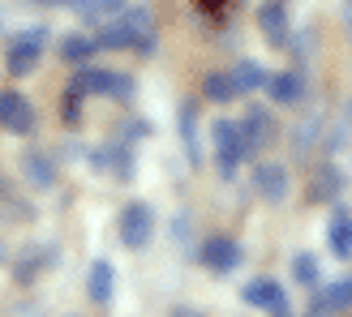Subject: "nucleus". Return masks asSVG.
Masks as SVG:
<instances>
[{
	"mask_svg": "<svg viewBox=\"0 0 352 317\" xmlns=\"http://www.w3.org/2000/svg\"><path fill=\"white\" fill-rule=\"evenodd\" d=\"M47 26H26V30H17L13 39L5 43V69H9V78H26L39 69V56H43V47H47Z\"/></svg>",
	"mask_w": 352,
	"mask_h": 317,
	"instance_id": "1",
	"label": "nucleus"
},
{
	"mask_svg": "<svg viewBox=\"0 0 352 317\" xmlns=\"http://www.w3.org/2000/svg\"><path fill=\"white\" fill-rule=\"evenodd\" d=\"M210 142H215V158H219V172L223 176H232L245 158H250L236 120H215V125H210Z\"/></svg>",
	"mask_w": 352,
	"mask_h": 317,
	"instance_id": "2",
	"label": "nucleus"
},
{
	"mask_svg": "<svg viewBox=\"0 0 352 317\" xmlns=\"http://www.w3.org/2000/svg\"><path fill=\"white\" fill-rule=\"evenodd\" d=\"M155 236V210L146 202H129L120 210V244L125 249H146Z\"/></svg>",
	"mask_w": 352,
	"mask_h": 317,
	"instance_id": "3",
	"label": "nucleus"
},
{
	"mask_svg": "<svg viewBox=\"0 0 352 317\" xmlns=\"http://www.w3.org/2000/svg\"><path fill=\"white\" fill-rule=\"evenodd\" d=\"M34 103L26 99V95H17V91H5L0 95V129L5 133H13V137H26V133H34Z\"/></svg>",
	"mask_w": 352,
	"mask_h": 317,
	"instance_id": "4",
	"label": "nucleus"
},
{
	"mask_svg": "<svg viewBox=\"0 0 352 317\" xmlns=\"http://www.w3.org/2000/svg\"><path fill=\"white\" fill-rule=\"evenodd\" d=\"M198 257H202V266H206V270L228 274V270H236V266H241V257H245V253H241V244H236L232 236H210V240L202 244V253H198Z\"/></svg>",
	"mask_w": 352,
	"mask_h": 317,
	"instance_id": "5",
	"label": "nucleus"
},
{
	"mask_svg": "<svg viewBox=\"0 0 352 317\" xmlns=\"http://www.w3.org/2000/svg\"><path fill=\"white\" fill-rule=\"evenodd\" d=\"M22 176H26L30 189L47 193V189H56L60 167H56V158H52L47 150H26V154H22Z\"/></svg>",
	"mask_w": 352,
	"mask_h": 317,
	"instance_id": "6",
	"label": "nucleus"
},
{
	"mask_svg": "<svg viewBox=\"0 0 352 317\" xmlns=\"http://www.w3.org/2000/svg\"><path fill=\"white\" fill-rule=\"evenodd\" d=\"M258 30H262V39H267L271 47H288V9H284V0H267V5L258 9Z\"/></svg>",
	"mask_w": 352,
	"mask_h": 317,
	"instance_id": "7",
	"label": "nucleus"
},
{
	"mask_svg": "<svg viewBox=\"0 0 352 317\" xmlns=\"http://www.w3.org/2000/svg\"><path fill=\"white\" fill-rule=\"evenodd\" d=\"M254 193L262 202H284L288 198V167L284 163H258L254 167Z\"/></svg>",
	"mask_w": 352,
	"mask_h": 317,
	"instance_id": "8",
	"label": "nucleus"
},
{
	"mask_svg": "<svg viewBox=\"0 0 352 317\" xmlns=\"http://www.w3.org/2000/svg\"><path fill=\"white\" fill-rule=\"evenodd\" d=\"M241 125V137H245V150H250V158L271 142V133H275V125H271V112L267 108H245V116L236 120Z\"/></svg>",
	"mask_w": 352,
	"mask_h": 317,
	"instance_id": "9",
	"label": "nucleus"
},
{
	"mask_svg": "<svg viewBox=\"0 0 352 317\" xmlns=\"http://www.w3.org/2000/svg\"><path fill=\"white\" fill-rule=\"evenodd\" d=\"M340 189H344V167H340V163H322L318 172L309 176L305 198H309L314 206H327V202H340Z\"/></svg>",
	"mask_w": 352,
	"mask_h": 317,
	"instance_id": "10",
	"label": "nucleus"
},
{
	"mask_svg": "<svg viewBox=\"0 0 352 317\" xmlns=\"http://www.w3.org/2000/svg\"><path fill=\"white\" fill-rule=\"evenodd\" d=\"M305 91H309V82H305L301 69H284V73H271L267 78V95L275 103H284V108H288V103H301Z\"/></svg>",
	"mask_w": 352,
	"mask_h": 317,
	"instance_id": "11",
	"label": "nucleus"
},
{
	"mask_svg": "<svg viewBox=\"0 0 352 317\" xmlns=\"http://www.w3.org/2000/svg\"><path fill=\"white\" fill-rule=\"evenodd\" d=\"M241 301L254 305V309H279V305H288V296L275 279H250V283L241 287Z\"/></svg>",
	"mask_w": 352,
	"mask_h": 317,
	"instance_id": "12",
	"label": "nucleus"
},
{
	"mask_svg": "<svg viewBox=\"0 0 352 317\" xmlns=\"http://www.w3.org/2000/svg\"><path fill=\"white\" fill-rule=\"evenodd\" d=\"M176 129H181V146H185L189 167H202V137H198V108H193V103H185V108H181Z\"/></svg>",
	"mask_w": 352,
	"mask_h": 317,
	"instance_id": "13",
	"label": "nucleus"
},
{
	"mask_svg": "<svg viewBox=\"0 0 352 317\" xmlns=\"http://www.w3.org/2000/svg\"><path fill=\"white\" fill-rule=\"evenodd\" d=\"M327 244L336 257H348L352 253V210L336 202V210H331V223H327Z\"/></svg>",
	"mask_w": 352,
	"mask_h": 317,
	"instance_id": "14",
	"label": "nucleus"
},
{
	"mask_svg": "<svg viewBox=\"0 0 352 317\" xmlns=\"http://www.w3.org/2000/svg\"><path fill=\"white\" fill-rule=\"evenodd\" d=\"M112 292H116V270H112L108 257H99L95 266H91V274H86V296H91L95 305H108Z\"/></svg>",
	"mask_w": 352,
	"mask_h": 317,
	"instance_id": "15",
	"label": "nucleus"
},
{
	"mask_svg": "<svg viewBox=\"0 0 352 317\" xmlns=\"http://www.w3.org/2000/svg\"><path fill=\"white\" fill-rule=\"evenodd\" d=\"M108 86H112V73H108V69L78 64V73H74V82H69V91L82 95V99H91V95H108Z\"/></svg>",
	"mask_w": 352,
	"mask_h": 317,
	"instance_id": "16",
	"label": "nucleus"
},
{
	"mask_svg": "<svg viewBox=\"0 0 352 317\" xmlns=\"http://www.w3.org/2000/svg\"><path fill=\"white\" fill-rule=\"evenodd\" d=\"M267 69H262L258 60H236V69H232V86H236V95H254V91H262L267 86Z\"/></svg>",
	"mask_w": 352,
	"mask_h": 317,
	"instance_id": "17",
	"label": "nucleus"
},
{
	"mask_svg": "<svg viewBox=\"0 0 352 317\" xmlns=\"http://www.w3.org/2000/svg\"><path fill=\"white\" fill-rule=\"evenodd\" d=\"M322 125H327V116H322V112L301 116V125H296V133H292V150H296V154H309L314 142L322 137Z\"/></svg>",
	"mask_w": 352,
	"mask_h": 317,
	"instance_id": "18",
	"label": "nucleus"
},
{
	"mask_svg": "<svg viewBox=\"0 0 352 317\" xmlns=\"http://www.w3.org/2000/svg\"><path fill=\"white\" fill-rule=\"evenodd\" d=\"M95 39H86V34H65L60 39V60H69V64H86L95 56Z\"/></svg>",
	"mask_w": 352,
	"mask_h": 317,
	"instance_id": "19",
	"label": "nucleus"
},
{
	"mask_svg": "<svg viewBox=\"0 0 352 317\" xmlns=\"http://www.w3.org/2000/svg\"><path fill=\"white\" fill-rule=\"evenodd\" d=\"M120 9H125V0H82L78 13L86 17V22H112V17H120Z\"/></svg>",
	"mask_w": 352,
	"mask_h": 317,
	"instance_id": "20",
	"label": "nucleus"
},
{
	"mask_svg": "<svg viewBox=\"0 0 352 317\" xmlns=\"http://www.w3.org/2000/svg\"><path fill=\"white\" fill-rule=\"evenodd\" d=\"M95 47H108V51H120V47H129V30L120 26V17H112V22H99Z\"/></svg>",
	"mask_w": 352,
	"mask_h": 317,
	"instance_id": "21",
	"label": "nucleus"
},
{
	"mask_svg": "<svg viewBox=\"0 0 352 317\" xmlns=\"http://www.w3.org/2000/svg\"><path fill=\"white\" fill-rule=\"evenodd\" d=\"M202 95H206L210 103H228V99H236L232 73H206V78H202Z\"/></svg>",
	"mask_w": 352,
	"mask_h": 317,
	"instance_id": "22",
	"label": "nucleus"
},
{
	"mask_svg": "<svg viewBox=\"0 0 352 317\" xmlns=\"http://www.w3.org/2000/svg\"><path fill=\"white\" fill-rule=\"evenodd\" d=\"M120 26H125V30H129V39H133V34L155 30V17H151L146 5H125V9H120Z\"/></svg>",
	"mask_w": 352,
	"mask_h": 317,
	"instance_id": "23",
	"label": "nucleus"
},
{
	"mask_svg": "<svg viewBox=\"0 0 352 317\" xmlns=\"http://www.w3.org/2000/svg\"><path fill=\"white\" fill-rule=\"evenodd\" d=\"M292 274H296V283H301V287H314L322 279V266H318V257H314V253H296L292 257Z\"/></svg>",
	"mask_w": 352,
	"mask_h": 317,
	"instance_id": "24",
	"label": "nucleus"
},
{
	"mask_svg": "<svg viewBox=\"0 0 352 317\" xmlns=\"http://www.w3.org/2000/svg\"><path fill=\"white\" fill-rule=\"evenodd\" d=\"M284 51H292V60H296V69H309V51H314V34L309 30H301V34H288V47Z\"/></svg>",
	"mask_w": 352,
	"mask_h": 317,
	"instance_id": "25",
	"label": "nucleus"
},
{
	"mask_svg": "<svg viewBox=\"0 0 352 317\" xmlns=\"http://www.w3.org/2000/svg\"><path fill=\"white\" fill-rule=\"evenodd\" d=\"M327 301H331V313L352 309V274H348V279H336V283L327 287Z\"/></svg>",
	"mask_w": 352,
	"mask_h": 317,
	"instance_id": "26",
	"label": "nucleus"
},
{
	"mask_svg": "<svg viewBox=\"0 0 352 317\" xmlns=\"http://www.w3.org/2000/svg\"><path fill=\"white\" fill-rule=\"evenodd\" d=\"M348 142H352V108H348V112L340 116V125H336V133L327 137V154H340V150H344Z\"/></svg>",
	"mask_w": 352,
	"mask_h": 317,
	"instance_id": "27",
	"label": "nucleus"
},
{
	"mask_svg": "<svg viewBox=\"0 0 352 317\" xmlns=\"http://www.w3.org/2000/svg\"><path fill=\"white\" fill-rule=\"evenodd\" d=\"M129 51H138L142 60H151L155 51H160V34H155V30H146V34H133V39H129Z\"/></svg>",
	"mask_w": 352,
	"mask_h": 317,
	"instance_id": "28",
	"label": "nucleus"
},
{
	"mask_svg": "<svg viewBox=\"0 0 352 317\" xmlns=\"http://www.w3.org/2000/svg\"><path fill=\"white\" fill-rule=\"evenodd\" d=\"M60 120H65V125H78V120H82V95L65 91V103H60Z\"/></svg>",
	"mask_w": 352,
	"mask_h": 317,
	"instance_id": "29",
	"label": "nucleus"
},
{
	"mask_svg": "<svg viewBox=\"0 0 352 317\" xmlns=\"http://www.w3.org/2000/svg\"><path fill=\"white\" fill-rule=\"evenodd\" d=\"M108 95H112V99H133V78H129V73H112Z\"/></svg>",
	"mask_w": 352,
	"mask_h": 317,
	"instance_id": "30",
	"label": "nucleus"
},
{
	"mask_svg": "<svg viewBox=\"0 0 352 317\" xmlns=\"http://www.w3.org/2000/svg\"><path fill=\"white\" fill-rule=\"evenodd\" d=\"M138 137H151L146 120H129V125H125V142H138Z\"/></svg>",
	"mask_w": 352,
	"mask_h": 317,
	"instance_id": "31",
	"label": "nucleus"
},
{
	"mask_svg": "<svg viewBox=\"0 0 352 317\" xmlns=\"http://www.w3.org/2000/svg\"><path fill=\"white\" fill-rule=\"evenodd\" d=\"M172 317H206L202 309H189V305H181V309H172Z\"/></svg>",
	"mask_w": 352,
	"mask_h": 317,
	"instance_id": "32",
	"label": "nucleus"
},
{
	"mask_svg": "<svg viewBox=\"0 0 352 317\" xmlns=\"http://www.w3.org/2000/svg\"><path fill=\"white\" fill-rule=\"evenodd\" d=\"M344 22L352 26V0H348V5H344Z\"/></svg>",
	"mask_w": 352,
	"mask_h": 317,
	"instance_id": "33",
	"label": "nucleus"
},
{
	"mask_svg": "<svg viewBox=\"0 0 352 317\" xmlns=\"http://www.w3.org/2000/svg\"><path fill=\"white\" fill-rule=\"evenodd\" d=\"M271 313H275V317H292V313H288V305H279V309H271Z\"/></svg>",
	"mask_w": 352,
	"mask_h": 317,
	"instance_id": "34",
	"label": "nucleus"
},
{
	"mask_svg": "<svg viewBox=\"0 0 352 317\" xmlns=\"http://www.w3.org/2000/svg\"><path fill=\"white\" fill-rule=\"evenodd\" d=\"M0 30H5V9H0Z\"/></svg>",
	"mask_w": 352,
	"mask_h": 317,
	"instance_id": "35",
	"label": "nucleus"
},
{
	"mask_svg": "<svg viewBox=\"0 0 352 317\" xmlns=\"http://www.w3.org/2000/svg\"><path fill=\"white\" fill-rule=\"evenodd\" d=\"M0 219H5V206H0Z\"/></svg>",
	"mask_w": 352,
	"mask_h": 317,
	"instance_id": "36",
	"label": "nucleus"
}]
</instances>
